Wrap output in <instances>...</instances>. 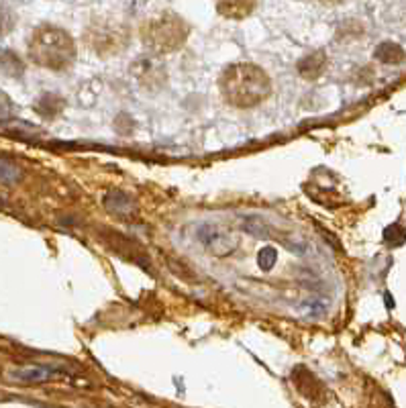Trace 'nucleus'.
<instances>
[{"label":"nucleus","instance_id":"nucleus-1","mask_svg":"<svg viewBox=\"0 0 406 408\" xmlns=\"http://www.w3.org/2000/svg\"><path fill=\"white\" fill-rule=\"evenodd\" d=\"M221 94L226 104L237 108H251L268 100L271 94L270 76L253 64H233L229 66L221 80Z\"/></svg>","mask_w":406,"mask_h":408},{"label":"nucleus","instance_id":"nucleus-2","mask_svg":"<svg viewBox=\"0 0 406 408\" xmlns=\"http://www.w3.org/2000/svg\"><path fill=\"white\" fill-rule=\"evenodd\" d=\"M31 57L47 70H68L76 59L74 39L57 27L44 25L33 33L31 39Z\"/></svg>","mask_w":406,"mask_h":408},{"label":"nucleus","instance_id":"nucleus-3","mask_svg":"<svg viewBox=\"0 0 406 408\" xmlns=\"http://www.w3.org/2000/svg\"><path fill=\"white\" fill-rule=\"evenodd\" d=\"M141 37H143V41H145L149 51L170 53V51H176L184 46V41L188 37V25L182 21L180 17L166 12L162 17L151 19L143 27Z\"/></svg>","mask_w":406,"mask_h":408},{"label":"nucleus","instance_id":"nucleus-4","mask_svg":"<svg viewBox=\"0 0 406 408\" xmlns=\"http://www.w3.org/2000/svg\"><path fill=\"white\" fill-rule=\"evenodd\" d=\"M198 241L209 253L219 258L231 255L239 247V239L231 231L217 225H202L198 229Z\"/></svg>","mask_w":406,"mask_h":408},{"label":"nucleus","instance_id":"nucleus-5","mask_svg":"<svg viewBox=\"0 0 406 408\" xmlns=\"http://www.w3.org/2000/svg\"><path fill=\"white\" fill-rule=\"evenodd\" d=\"M255 2L258 0H217V10L225 19L241 21V19H245L253 12Z\"/></svg>","mask_w":406,"mask_h":408},{"label":"nucleus","instance_id":"nucleus-6","mask_svg":"<svg viewBox=\"0 0 406 408\" xmlns=\"http://www.w3.org/2000/svg\"><path fill=\"white\" fill-rule=\"evenodd\" d=\"M292 382H294V386L302 392V396H307V398H316V396H318L320 384H318V380H316L315 376H313L307 367L298 365V367L292 371Z\"/></svg>","mask_w":406,"mask_h":408},{"label":"nucleus","instance_id":"nucleus-7","mask_svg":"<svg viewBox=\"0 0 406 408\" xmlns=\"http://www.w3.org/2000/svg\"><path fill=\"white\" fill-rule=\"evenodd\" d=\"M53 373L51 367H41V365H29V367H19L10 371V378L23 384H35V382H44L49 380V376Z\"/></svg>","mask_w":406,"mask_h":408},{"label":"nucleus","instance_id":"nucleus-8","mask_svg":"<svg viewBox=\"0 0 406 408\" xmlns=\"http://www.w3.org/2000/svg\"><path fill=\"white\" fill-rule=\"evenodd\" d=\"M104 206H106L113 215L123 217V215H129V213L133 211V200H131L125 192L113 190V192H108V196L104 198Z\"/></svg>","mask_w":406,"mask_h":408},{"label":"nucleus","instance_id":"nucleus-9","mask_svg":"<svg viewBox=\"0 0 406 408\" xmlns=\"http://www.w3.org/2000/svg\"><path fill=\"white\" fill-rule=\"evenodd\" d=\"M322 66H325V55L320 51H316V53H311V55H307L304 59L298 61V72H300L302 78L315 80L322 74Z\"/></svg>","mask_w":406,"mask_h":408},{"label":"nucleus","instance_id":"nucleus-10","mask_svg":"<svg viewBox=\"0 0 406 408\" xmlns=\"http://www.w3.org/2000/svg\"><path fill=\"white\" fill-rule=\"evenodd\" d=\"M376 59H380L384 64H398V61L405 59V51L400 46L388 41V43L376 47Z\"/></svg>","mask_w":406,"mask_h":408},{"label":"nucleus","instance_id":"nucleus-11","mask_svg":"<svg viewBox=\"0 0 406 408\" xmlns=\"http://www.w3.org/2000/svg\"><path fill=\"white\" fill-rule=\"evenodd\" d=\"M21 180V170L14 162L0 157V184H17Z\"/></svg>","mask_w":406,"mask_h":408},{"label":"nucleus","instance_id":"nucleus-12","mask_svg":"<svg viewBox=\"0 0 406 408\" xmlns=\"http://www.w3.org/2000/svg\"><path fill=\"white\" fill-rule=\"evenodd\" d=\"M384 241L390 245V247H400L406 241V229L398 223L390 225V227L384 231Z\"/></svg>","mask_w":406,"mask_h":408},{"label":"nucleus","instance_id":"nucleus-13","mask_svg":"<svg viewBox=\"0 0 406 408\" xmlns=\"http://www.w3.org/2000/svg\"><path fill=\"white\" fill-rule=\"evenodd\" d=\"M243 229H245L247 233L260 237V239H264V237L270 235V227H268L260 217H247V219H243Z\"/></svg>","mask_w":406,"mask_h":408},{"label":"nucleus","instance_id":"nucleus-14","mask_svg":"<svg viewBox=\"0 0 406 408\" xmlns=\"http://www.w3.org/2000/svg\"><path fill=\"white\" fill-rule=\"evenodd\" d=\"M276 260H278V251L273 247H264L258 253V264L264 272H270L271 268L276 266Z\"/></svg>","mask_w":406,"mask_h":408},{"label":"nucleus","instance_id":"nucleus-15","mask_svg":"<svg viewBox=\"0 0 406 408\" xmlns=\"http://www.w3.org/2000/svg\"><path fill=\"white\" fill-rule=\"evenodd\" d=\"M49 100H51V94L44 96V98H41V104H39L37 108H39V110H41L44 115H47V117L51 119V117H53L55 113H59V108H61V102H59V100H61V98L53 96V102H49Z\"/></svg>","mask_w":406,"mask_h":408},{"label":"nucleus","instance_id":"nucleus-16","mask_svg":"<svg viewBox=\"0 0 406 408\" xmlns=\"http://www.w3.org/2000/svg\"><path fill=\"white\" fill-rule=\"evenodd\" d=\"M10 117H12V102L4 92H0V119H10Z\"/></svg>","mask_w":406,"mask_h":408}]
</instances>
